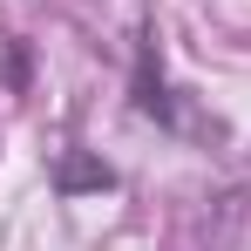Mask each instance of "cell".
Returning a JSON list of instances; mask_svg holds the SVG:
<instances>
[{
  "mask_svg": "<svg viewBox=\"0 0 251 251\" xmlns=\"http://www.w3.org/2000/svg\"><path fill=\"white\" fill-rule=\"evenodd\" d=\"M109 183H116V170L95 163V156H82V150H68L61 170H54V190H68V197H75V190H109Z\"/></svg>",
  "mask_w": 251,
  "mask_h": 251,
  "instance_id": "6da1fadb",
  "label": "cell"
},
{
  "mask_svg": "<svg viewBox=\"0 0 251 251\" xmlns=\"http://www.w3.org/2000/svg\"><path fill=\"white\" fill-rule=\"evenodd\" d=\"M136 109H143V116H156L163 129H176V102L163 95V75L150 68V48H143V61H136Z\"/></svg>",
  "mask_w": 251,
  "mask_h": 251,
  "instance_id": "7a4b0ae2",
  "label": "cell"
}]
</instances>
